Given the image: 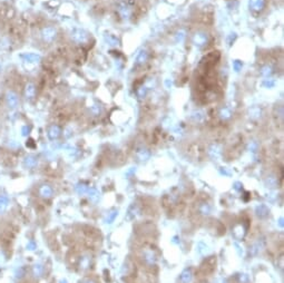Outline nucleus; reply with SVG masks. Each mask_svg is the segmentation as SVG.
Returning <instances> with one entry per match:
<instances>
[{
  "instance_id": "9b49d317",
  "label": "nucleus",
  "mask_w": 284,
  "mask_h": 283,
  "mask_svg": "<svg viewBox=\"0 0 284 283\" xmlns=\"http://www.w3.org/2000/svg\"><path fill=\"white\" fill-rule=\"evenodd\" d=\"M41 272H43V268H41L40 265H36L35 266V273L38 274V277L41 274Z\"/></svg>"
},
{
  "instance_id": "39448f33",
  "label": "nucleus",
  "mask_w": 284,
  "mask_h": 283,
  "mask_svg": "<svg viewBox=\"0 0 284 283\" xmlns=\"http://www.w3.org/2000/svg\"><path fill=\"white\" fill-rule=\"evenodd\" d=\"M192 277H193V273H192L191 269H186L182 272L181 277H179V281L181 283H189L192 281Z\"/></svg>"
},
{
  "instance_id": "9d476101",
  "label": "nucleus",
  "mask_w": 284,
  "mask_h": 283,
  "mask_svg": "<svg viewBox=\"0 0 284 283\" xmlns=\"http://www.w3.org/2000/svg\"><path fill=\"white\" fill-rule=\"evenodd\" d=\"M77 191L79 192V193L84 194V193H86V192L88 191V187H87V186H85V185H78V186H77Z\"/></svg>"
},
{
  "instance_id": "f03ea898",
  "label": "nucleus",
  "mask_w": 284,
  "mask_h": 283,
  "mask_svg": "<svg viewBox=\"0 0 284 283\" xmlns=\"http://www.w3.org/2000/svg\"><path fill=\"white\" fill-rule=\"evenodd\" d=\"M215 264H216V258H215V256L208 258L207 260H205V261L202 263L201 269H200L201 273H203L204 275L212 273V272L215 270Z\"/></svg>"
},
{
  "instance_id": "ddd939ff",
  "label": "nucleus",
  "mask_w": 284,
  "mask_h": 283,
  "mask_svg": "<svg viewBox=\"0 0 284 283\" xmlns=\"http://www.w3.org/2000/svg\"><path fill=\"white\" fill-rule=\"evenodd\" d=\"M197 283H207V281L206 280H200Z\"/></svg>"
},
{
  "instance_id": "6e6552de",
  "label": "nucleus",
  "mask_w": 284,
  "mask_h": 283,
  "mask_svg": "<svg viewBox=\"0 0 284 283\" xmlns=\"http://www.w3.org/2000/svg\"><path fill=\"white\" fill-rule=\"evenodd\" d=\"M87 193L89 194V197L92 198V200H94V201L98 200L99 195H98V192H97V190H95V188H88Z\"/></svg>"
},
{
  "instance_id": "1a4fd4ad",
  "label": "nucleus",
  "mask_w": 284,
  "mask_h": 283,
  "mask_svg": "<svg viewBox=\"0 0 284 283\" xmlns=\"http://www.w3.org/2000/svg\"><path fill=\"white\" fill-rule=\"evenodd\" d=\"M117 211H113L111 213H109L108 214V217H107V223H111V222L114 221V219L117 216Z\"/></svg>"
},
{
  "instance_id": "423d86ee",
  "label": "nucleus",
  "mask_w": 284,
  "mask_h": 283,
  "mask_svg": "<svg viewBox=\"0 0 284 283\" xmlns=\"http://www.w3.org/2000/svg\"><path fill=\"white\" fill-rule=\"evenodd\" d=\"M39 193L45 198H49V197L53 196V188L50 187L49 185H43L40 190H39Z\"/></svg>"
},
{
  "instance_id": "20e7f679",
  "label": "nucleus",
  "mask_w": 284,
  "mask_h": 283,
  "mask_svg": "<svg viewBox=\"0 0 284 283\" xmlns=\"http://www.w3.org/2000/svg\"><path fill=\"white\" fill-rule=\"evenodd\" d=\"M233 233H234V236L237 239V240H242L246 233V228H244L243 223H238L234 226L233 228Z\"/></svg>"
},
{
  "instance_id": "0eeeda50",
  "label": "nucleus",
  "mask_w": 284,
  "mask_h": 283,
  "mask_svg": "<svg viewBox=\"0 0 284 283\" xmlns=\"http://www.w3.org/2000/svg\"><path fill=\"white\" fill-rule=\"evenodd\" d=\"M256 214L259 217L263 219V217H266L269 215V209L266 207L265 205H260L256 207Z\"/></svg>"
},
{
  "instance_id": "f8f14e48",
  "label": "nucleus",
  "mask_w": 284,
  "mask_h": 283,
  "mask_svg": "<svg viewBox=\"0 0 284 283\" xmlns=\"http://www.w3.org/2000/svg\"><path fill=\"white\" fill-rule=\"evenodd\" d=\"M80 283H96V282L93 280V279H90V277H86V279H84Z\"/></svg>"
},
{
  "instance_id": "f257e3e1",
  "label": "nucleus",
  "mask_w": 284,
  "mask_h": 283,
  "mask_svg": "<svg viewBox=\"0 0 284 283\" xmlns=\"http://www.w3.org/2000/svg\"><path fill=\"white\" fill-rule=\"evenodd\" d=\"M140 258L147 266H153L156 264V261H157V255L153 247H143Z\"/></svg>"
},
{
  "instance_id": "7ed1b4c3",
  "label": "nucleus",
  "mask_w": 284,
  "mask_h": 283,
  "mask_svg": "<svg viewBox=\"0 0 284 283\" xmlns=\"http://www.w3.org/2000/svg\"><path fill=\"white\" fill-rule=\"evenodd\" d=\"M211 211H212V206H211V204L208 203V202H206V201H202V202H200L197 205V212L201 214V215H204L206 216L208 215L211 213Z\"/></svg>"
}]
</instances>
